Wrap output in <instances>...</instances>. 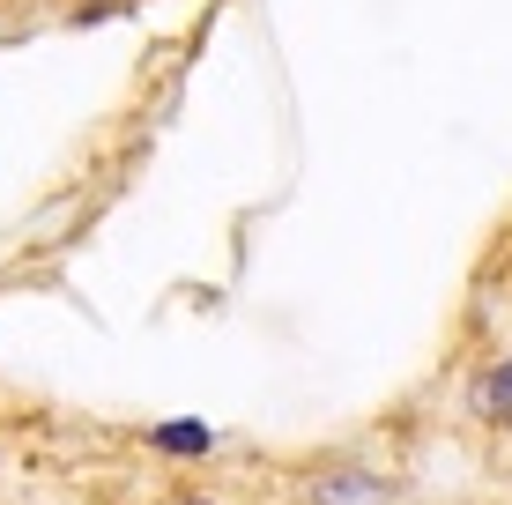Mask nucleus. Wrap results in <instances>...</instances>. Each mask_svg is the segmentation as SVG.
I'll return each mask as SVG.
<instances>
[{
  "instance_id": "nucleus-1",
  "label": "nucleus",
  "mask_w": 512,
  "mask_h": 505,
  "mask_svg": "<svg viewBox=\"0 0 512 505\" xmlns=\"http://www.w3.org/2000/svg\"><path fill=\"white\" fill-rule=\"evenodd\" d=\"M149 446H156L164 461H208V454H216V431H208L201 416H171V424L149 431Z\"/></svg>"
},
{
  "instance_id": "nucleus-2",
  "label": "nucleus",
  "mask_w": 512,
  "mask_h": 505,
  "mask_svg": "<svg viewBox=\"0 0 512 505\" xmlns=\"http://www.w3.org/2000/svg\"><path fill=\"white\" fill-rule=\"evenodd\" d=\"M312 505H379L386 498V483L379 476H364V468H327V476H312Z\"/></svg>"
},
{
  "instance_id": "nucleus-3",
  "label": "nucleus",
  "mask_w": 512,
  "mask_h": 505,
  "mask_svg": "<svg viewBox=\"0 0 512 505\" xmlns=\"http://www.w3.org/2000/svg\"><path fill=\"white\" fill-rule=\"evenodd\" d=\"M483 402L498 409V416H512V357L498 364V372H490V387H483Z\"/></svg>"
},
{
  "instance_id": "nucleus-4",
  "label": "nucleus",
  "mask_w": 512,
  "mask_h": 505,
  "mask_svg": "<svg viewBox=\"0 0 512 505\" xmlns=\"http://www.w3.org/2000/svg\"><path fill=\"white\" fill-rule=\"evenodd\" d=\"M179 505H223V498H179Z\"/></svg>"
}]
</instances>
